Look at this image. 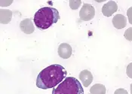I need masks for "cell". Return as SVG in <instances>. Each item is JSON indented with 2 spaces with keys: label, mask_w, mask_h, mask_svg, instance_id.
Here are the masks:
<instances>
[{
  "label": "cell",
  "mask_w": 132,
  "mask_h": 94,
  "mask_svg": "<svg viewBox=\"0 0 132 94\" xmlns=\"http://www.w3.org/2000/svg\"><path fill=\"white\" fill-rule=\"evenodd\" d=\"M124 36H125V38L127 40H128V41H132V27L128 28L126 31L125 32Z\"/></svg>",
  "instance_id": "13"
},
{
  "label": "cell",
  "mask_w": 132,
  "mask_h": 94,
  "mask_svg": "<svg viewBox=\"0 0 132 94\" xmlns=\"http://www.w3.org/2000/svg\"><path fill=\"white\" fill-rule=\"evenodd\" d=\"M127 16H128L129 23L132 24V7L129 8L127 11Z\"/></svg>",
  "instance_id": "15"
},
{
  "label": "cell",
  "mask_w": 132,
  "mask_h": 94,
  "mask_svg": "<svg viewBox=\"0 0 132 94\" xmlns=\"http://www.w3.org/2000/svg\"><path fill=\"white\" fill-rule=\"evenodd\" d=\"M79 79L85 87H88L93 81V75L92 72L87 69L81 71L79 74Z\"/></svg>",
  "instance_id": "9"
},
{
  "label": "cell",
  "mask_w": 132,
  "mask_h": 94,
  "mask_svg": "<svg viewBox=\"0 0 132 94\" xmlns=\"http://www.w3.org/2000/svg\"><path fill=\"white\" fill-rule=\"evenodd\" d=\"M13 1H1L0 2V5H1V7H6V6H9L11 4H12Z\"/></svg>",
  "instance_id": "16"
},
{
  "label": "cell",
  "mask_w": 132,
  "mask_h": 94,
  "mask_svg": "<svg viewBox=\"0 0 132 94\" xmlns=\"http://www.w3.org/2000/svg\"><path fill=\"white\" fill-rule=\"evenodd\" d=\"M72 47L67 43H62L58 47V55L63 59H69L72 56Z\"/></svg>",
  "instance_id": "6"
},
{
  "label": "cell",
  "mask_w": 132,
  "mask_h": 94,
  "mask_svg": "<svg viewBox=\"0 0 132 94\" xmlns=\"http://www.w3.org/2000/svg\"><path fill=\"white\" fill-rule=\"evenodd\" d=\"M52 94H84V90L78 79L67 77L57 87H54Z\"/></svg>",
  "instance_id": "3"
},
{
  "label": "cell",
  "mask_w": 132,
  "mask_h": 94,
  "mask_svg": "<svg viewBox=\"0 0 132 94\" xmlns=\"http://www.w3.org/2000/svg\"><path fill=\"white\" fill-rule=\"evenodd\" d=\"M95 15V9L90 4L85 3L79 11L80 19L83 21H88L92 20Z\"/></svg>",
  "instance_id": "4"
},
{
  "label": "cell",
  "mask_w": 132,
  "mask_h": 94,
  "mask_svg": "<svg viewBox=\"0 0 132 94\" xmlns=\"http://www.w3.org/2000/svg\"><path fill=\"white\" fill-rule=\"evenodd\" d=\"M70 7L72 10H76L78 9L81 4V1L80 0H70Z\"/></svg>",
  "instance_id": "12"
},
{
  "label": "cell",
  "mask_w": 132,
  "mask_h": 94,
  "mask_svg": "<svg viewBox=\"0 0 132 94\" xmlns=\"http://www.w3.org/2000/svg\"><path fill=\"white\" fill-rule=\"evenodd\" d=\"M118 10V5L116 2L110 1L105 5H103L102 8V13L106 17H110L112 14L116 12Z\"/></svg>",
  "instance_id": "5"
},
{
  "label": "cell",
  "mask_w": 132,
  "mask_h": 94,
  "mask_svg": "<svg viewBox=\"0 0 132 94\" xmlns=\"http://www.w3.org/2000/svg\"><path fill=\"white\" fill-rule=\"evenodd\" d=\"M67 74L63 66L59 64H53L41 71L37 76L36 84L37 87L42 90L54 88L66 78Z\"/></svg>",
  "instance_id": "1"
},
{
  "label": "cell",
  "mask_w": 132,
  "mask_h": 94,
  "mask_svg": "<svg viewBox=\"0 0 132 94\" xmlns=\"http://www.w3.org/2000/svg\"><path fill=\"white\" fill-rule=\"evenodd\" d=\"M114 94H128V93L126 90H125L123 88H119L115 91Z\"/></svg>",
  "instance_id": "17"
},
{
  "label": "cell",
  "mask_w": 132,
  "mask_h": 94,
  "mask_svg": "<svg viewBox=\"0 0 132 94\" xmlns=\"http://www.w3.org/2000/svg\"><path fill=\"white\" fill-rule=\"evenodd\" d=\"M59 19L60 14L56 8L43 7L36 12L33 21L37 28L41 30H45L56 23Z\"/></svg>",
  "instance_id": "2"
},
{
  "label": "cell",
  "mask_w": 132,
  "mask_h": 94,
  "mask_svg": "<svg viewBox=\"0 0 132 94\" xmlns=\"http://www.w3.org/2000/svg\"><path fill=\"white\" fill-rule=\"evenodd\" d=\"M12 12L9 9H1L0 10V21L2 24H8L11 21Z\"/></svg>",
  "instance_id": "10"
},
{
  "label": "cell",
  "mask_w": 132,
  "mask_h": 94,
  "mask_svg": "<svg viewBox=\"0 0 132 94\" xmlns=\"http://www.w3.org/2000/svg\"><path fill=\"white\" fill-rule=\"evenodd\" d=\"M126 74L128 78H132V63H129L126 69Z\"/></svg>",
  "instance_id": "14"
},
{
  "label": "cell",
  "mask_w": 132,
  "mask_h": 94,
  "mask_svg": "<svg viewBox=\"0 0 132 94\" xmlns=\"http://www.w3.org/2000/svg\"><path fill=\"white\" fill-rule=\"evenodd\" d=\"M90 94H91V93H90Z\"/></svg>",
  "instance_id": "19"
},
{
  "label": "cell",
  "mask_w": 132,
  "mask_h": 94,
  "mask_svg": "<svg viewBox=\"0 0 132 94\" xmlns=\"http://www.w3.org/2000/svg\"><path fill=\"white\" fill-rule=\"evenodd\" d=\"M20 28L21 31L26 34H32L35 31V27L31 19H25L22 21L20 23Z\"/></svg>",
  "instance_id": "8"
},
{
  "label": "cell",
  "mask_w": 132,
  "mask_h": 94,
  "mask_svg": "<svg viewBox=\"0 0 132 94\" xmlns=\"http://www.w3.org/2000/svg\"><path fill=\"white\" fill-rule=\"evenodd\" d=\"M112 24L115 28L118 30H122L127 25V19L122 14H116L112 18Z\"/></svg>",
  "instance_id": "7"
},
{
  "label": "cell",
  "mask_w": 132,
  "mask_h": 94,
  "mask_svg": "<svg viewBox=\"0 0 132 94\" xmlns=\"http://www.w3.org/2000/svg\"><path fill=\"white\" fill-rule=\"evenodd\" d=\"M106 87L101 84H96L92 86L90 89L91 94H106Z\"/></svg>",
  "instance_id": "11"
},
{
  "label": "cell",
  "mask_w": 132,
  "mask_h": 94,
  "mask_svg": "<svg viewBox=\"0 0 132 94\" xmlns=\"http://www.w3.org/2000/svg\"><path fill=\"white\" fill-rule=\"evenodd\" d=\"M131 94H132V84H131Z\"/></svg>",
  "instance_id": "18"
}]
</instances>
